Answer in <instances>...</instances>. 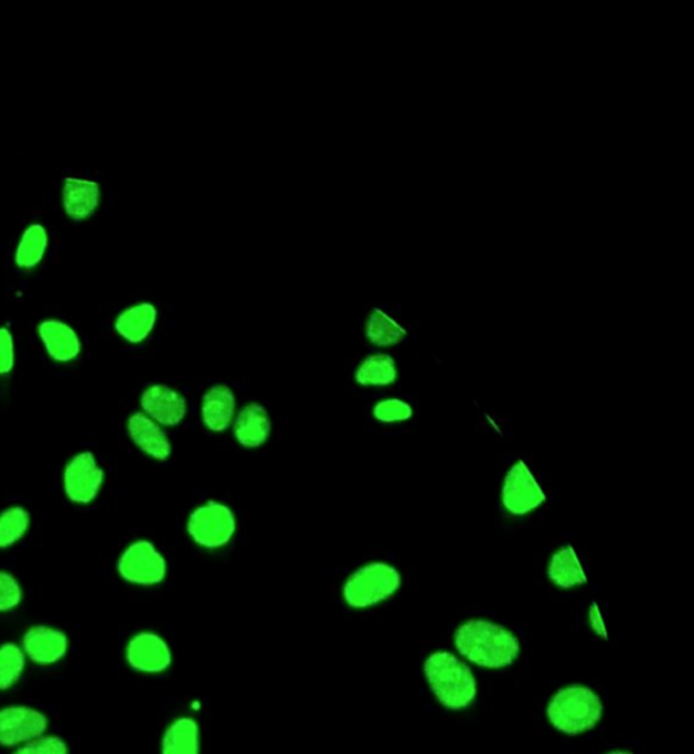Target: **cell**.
<instances>
[{"mask_svg": "<svg viewBox=\"0 0 694 754\" xmlns=\"http://www.w3.org/2000/svg\"><path fill=\"white\" fill-rule=\"evenodd\" d=\"M47 248V231L42 225L30 226L21 236L15 262L20 269H33L42 261Z\"/></svg>", "mask_w": 694, "mask_h": 754, "instance_id": "obj_23", "label": "cell"}, {"mask_svg": "<svg viewBox=\"0 0 694 754\" xmlns=\"http://www.w3.org/2000/svg\"><path fill=\"white\" fill-rule=\"evenodd\" d=\"M234 435L245 449L265 445L271 435V420L266 407L249 402L235 418Z\"/></svg>", "mask_w": 694, "mask_h": 754, "instance_id": "obj_15", "label": "cell"}, {"mask_svg": "<svg viewBox=\"0 0 694 754\" xmlns=\"http://www.w3.org/2000/svg\"><path fill=\"white\" fill-rule=\"evenodd\" d=\"M158 319V311L156 306L149 302H140L118 314L116 320V331L118 335L130 342V344H140L147 340L153 327H156Z\"/></svg>", "mask_w": 694, "mask_h": 754, "instance_id": "obj_18", "label": "cell"}, {"mask_svg": "<svg viewBox=\"0 0 694 754\" xmlns=\"http://www.w3.org/2000/svg\"><path fill=\"white\" fill-rule=\"evenodd\" d=\"M548 578L559 589H574V586L586 584V573L573 546L562 547L552 556L551 563H548Z\"/></svg>", "mask_w": 694, "mask_h": 754, "instance_id": "obj_20", "label": "cell"}, {"mask_svg": "<svg viewBox=\"0 0 694 754\" xmlns=\"http://www.w3.org/2000/svg\"><path fill=\"white\" fill-rule=\"evenodd\" d=\"M104 471L90 451L74 455L64 468V489L74 504H89L98 497Z\"/></svg>", "mask_w": 694, "mask_h": 754, "instance_id": "obj_8", "label": "cell"}, {"mask_svg": "<svg viewBox=\"0 0 694 754\" xmlns=\"http://www.w3.org/2000/svg\"><path fill=\"white\" fill-rule=\"evenodd\" d=\"M455 644L461 656L487 669L509 668L521 653L511 631L485 620L463 622L456 629Z\"/></svg>", "mask_w": 694, "mask_h": 754, "instance_id": "obj_1", "label": "cell"}, {"mask_svg": "<svg viewBox=\"0 0 694 754\" xmlns=\"http://www.w3.org/2000/svg\"><path fill=\"white\" fill-rule=\"evenodd\" d=\"M50 719L33 705L11 704L0 708V745L17 748L45 735Z\"/></svg>", "mask_w": 694, "mask_h": 754, "instance_id": "obj_7", "label": "cell"}, {"mask_svg": "<svg viewBox=\"0 0 694 754\" xmlns=\"http://www.w3.org/2000/svg\"><path fill=\"white\" fill-rule=\"evenodd\" d=\"M606 754H632L630 752H623V750H615V752L606 753Z\"/></svg>", "mask_w": 694, "mask_h": 754, "instance_id": "obj_31", "label": "cell"}, {"mask_svg": "<svg viewBox=\"0 0 694 754\" xmlns=\"http://www.w3.org/2000/svg\"><path fill=\"white\" fill-rule=\"evenodd\" d=\"M65 213L73 220L89 218L100 204V186L90 180L67 177L63 184Z\"/></svg>", "mask_w": 694, "mask_h": 754, "instance_id": "obj_17", "label": "cell"}, {"mask_svg": "<svg viewBox=\"0 0 694 754\" xmlns=\"http://www.w3.org/2000/svg\"><path fill=\"white\" fill-rule=\"evenodd\" d=\"M23 602V590L11 573L0 571V613L14 611Z\"/></svg>", "mask_w": 694, "mask_h": 754, "instance_id": "obj_28", "label": "cell"}, {"mask_svg": "<svg viewBox=\"0 0 694 754\" xmlns=\"http://www.w3.org/2000/svg\"><path fill=\"white\" fill-rule=\"evenodd\" d=\"M28 665L23 648L15 643L0 646V691L11 690L23 678Z\"/></svg>", "mask_w": 694, "mask_h": 754, "instance_id": "obj_24", "label": "cell"}, {"mask_svg": "<svg viewBox=\"0 0 694 754\" xmlns=\"http://www.w3.org/2000/svg\"><path fill=\"white\" fill-rule=\"evenodd\" d=\"M28 508L14 506L0 513V548H8L19 542L30 528Z\"/></svg>", "mask_w": 694, "mask_h": 754, "instance_id": "obj_25", "label": "cell"}, {"mask_svg": "<svg viewBox=\"0 0 694 754\" xmlns=\"http://www.w3.org/2000/svg\"><path fill=\"white\" fill-rule=\"evenodd\" d=\"M127 433L136 446L149 457L166 462L171 455L169 435L145 413L131 414L127 420Z\"/></svg>", "mask_w": 694, "mask_h": 754, "instance_id": "obj_14", "label": "cell"}, {"mask_svg": "<svg viewBox=\"0 0 694 754\" xmlns=\"http://www.w3.org/2000/svg\"><path fill=\"white\" fill-rule=\"evenodd\" d=\"M15 364L14 337L7 327H0V376L11 373Z\"/></svg>", "mask_w": 694, "mask_h": 754, "instance_id": "obj_29", "label": "cell"}, {"mask_svg": "<svg viewBox=\"0 0 694 754\" xmlns=\"http://www.w3.org/2000/svg\"><path fill=\"white\" fill-rule=\"evenodd\" d=\"M402 585V577L394 566L372 561L357 569L342 589L344 602L353 608H367L393 597Z\"/></svg>", "mask_w": 694, "mask_h": 754, "instance_id": "obj_4", "label": "cell"}, {"mask_svg": "<svg viewBox=\"0 0 694 754\" xmlns=\"http://www.w3.org/2000/svg\"><path fill=\"white\" fill-rule=\"evenodd\" d=\"M188 534L200 547L215 550L227 546L235 537L236 517L226 504L206 502L197 506L188 519Z\"/></svg>", "mask_w": 694, "mask_h": 754, "instance_id": "obj_5", "label": "cell"}, {"mask_svg": "<svg viewBox=\"0 0 694 754\" xmlns=\"http://www.w3.org/2000/svg\"><path fill=\"white\" fill-rule=\"evenodd\" d=\"M12 754H70V747L61 736L45 734L20 745Z\"/></svg>", "mask_w": 694, "mask_h": 754, "instance_id": "obj_26", "label": "cell"}, {"mask_svg": "<svg viewBox=\"0 0 694 754\" xmlns=\"http://www.w3.org/2000/svg\"><path fill=\"white\" fill-rule=\"evenodd\" d=\"M412 406L407 405L406 401L397 400V398L377 402L373 409V416L377 422L382 423L406 422L412 418Z\"/></svg>", "mask_w": 694, "mask_h": 754, "instance_id": "obj_27", "label": "cell"}, {"mask_svg": "<svg viewBox=\"0 0 694 754\" xmlns=\"http://www.w3.org/2000/svg\"><path fill=\"white\" fill-rule=\"evenodd\" d=\"M548 721L556 731L579 735L592 730L604 717V703L591 688L569 686L552 697L547 708Z\"/></svg>", "mask_w": 694, "mask_h": 754, "instance_id": "obj_3", "label": "cell"}, {"mask_svg": "<svg viewBox=\"0 0 694 754\" xmlns=\"http://www.w3.org/2000/svg\"><path fill=\"white\" fill-rule=\"evenodd\" d=\"M201 734L195 719L180 717L170 722L161 739V754H200Z\"/></svg>", "mask_w": 694, "mask_h": 754, "instance_id": "obj_19", "label": "cell"}, {"mask_svg": "<svg viewBox=\"0 0 694 754\" xmlns=\"http://www.w3.org/2000/svg\"><path fill=\"white\" fill-rule=\"evenodd\" d=\"M397 379V364L388 354H372L364 358L357 370L355 380L362 387H388Z\"/></svg>", "mask_w": 694, "mask_h": 754, "instance_id": "obj_21", "label": "cell"}, {"mask_svg": "<svg viewBox=\"0 0 694 754\" xmlns=\"http://www.w3.org/2000/svg\"><path fill=\"white\" fill-rule=\"evenodd\" d=\"M236 397L227 385H213L201 401V419L204 427L214 433L226 431L234 423Z\"/></svg>", "mask_w": 694, "mask_h": 754, "instance_id": "obj_13", "label": "cell"}, {"mask_svg": "<svg viewBox=\"0 0 694 754\" xmlns=\"http://www.w3.org/2000/svg\"><path fill=\"white\" fill-rule=\"evenodd\" d=\"M588 624H590V628L595 631V633L599 635L600 638H608V633H606L604 617H601L599 606H597L596 603L591 604L590 611H588Z\"/></svg>", "mask_w": 694, "mask_h": 754, "instance_id": "obj_30", "label": "cell"}, {"mask_svg": "<svg viewBox=\"0 0 694 754\" xmlns=\"http://www.w3.org/2000/svg\"><path fill=\"white\" fill-rule=\"evenodd\" d=\"M28 660L39 666L60 664L67 656L70 648L68 635L54 626L34 625L25 631L21 638Z\"/></svg>", "mask_w": 694, "mask_h": 754, "instance_id": "obj_11", "label": "cell"}, {"mask_svg": "<svg viewBox=\"0 0 694 754\" xmlns=\"http://www.w3.org/2000/svg\"><path fill=\"white\" fill-rule=\"evenodd\" d=\"M39 336L45 345L46 353L55 362L68 363L81 354V337L73 327L61 320L50 319L39 324Z\"/></svg>", "mask_w": 694, "mask_h": 754, "instance_id": "obj_16", "label": "cell"}, {"mask_svg": "<svg viewBox=\"0 0 694 754\" xmlns=\"http://www.w3.org/2000/svg\"><path fill=\"white\" fill-rule=\"evenodd\" d=\"M143 413L158 424L178 427L186 416L188 405L182 394L167 385H151L140 397Z\"/></svg>", "mask_w": 694, "mask_h": 754, "instance_id": "obj_12", "label": "cell"}, {"mask_svg": "<svg viewBox=\"0 0 694 754\" xmlns=\"http://www.w3.org/2000/svg\"><path fill=\"white\" fill-rule=\"evenodd\" d=\"M406 328L386 314L384 310L375 309L367 317L366 337L373 345L393 346L406 340Z\"/></svg>", "mask_w": 694, "mask_h": 754, "instance_id": "obj_22", "label": "cell"}, {"mask_svg": "<svg viewBox=\"0 0 694 754\" xmlns=\"http://www.w3.org/2000/svg\"><path fill=\"white\" fill-rule=\"evenodd\" d=\"M117 571L129 584L153 586L166 580L167 561L152 542L140 539L122 551Z\"/></svg>", "mask_w": 694, "mask_h": 754, "instance_id": "obj_6", "label": "cell"}, {"mask_svg": "<svg viewBox=\"0 0 694 754\" xmlns=\"http://www.w3.org/2000/svg\"><path fill=\"white\" fill-rule=\"evenodd\" d=\"M424 674L430 691L448 710L467 709L477 699L476 675L448 651L433 653L425 660Z\"/></svg>", "mask_w": 694, "mask_h": 754, "instance_id": "obj_2", "label": "cell"}, {"mask_svg": "<svg viewBox=\"0 0 694 754\" xmlns=\"http://www.w3.org/2000/svg\"><path fill=\"white\" fill-rule=\"evenodd\" d=\"M546 502L542 486L524 462L513 464L503 485V504L512 515L524 516Z\"/></svg>", "mask_w": 694, "mask_h": 754, "instance_id": "obj_9", "label": "cell"}, {"mask_svg": "<svg viewBox=\"0 0 694 754\" xmlns=\"http://www.w3.org/2000/svg\"><path fill=\"white\" fill-rule=\"evenodd\" d=\"M171 650L161 635L143 631L129 639L126 646V661L136 672L157 675L170 668Z\"/></svg>", "mask_w": 694, "mask_h": 754, "instance_id": "obj_10", "label": "cell"}]
</instances>
